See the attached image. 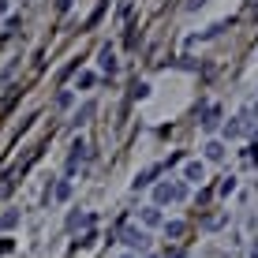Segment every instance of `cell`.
Returning <instances> with one entry per match:
<instances>
[{"label": "cell", "mask_w": 258, "mask_h": 258, "mask_svg": "<svg viewBox=\"0 0 258 258\" xmlns=\"http://www.w3.org/2000/svg\"><path fill=\"white\" fill-rule=\"evenodd\" d=\"M97 64H101V71L105 75H116V52H112L109 45L101 49V56H97Z\"/></svg>", "instance_id": "5b68a950"}, {"label": "cell", "mask_w": 258, "mask_h": 258, "mask_svg": "<svg viewBox=\"0 0 258 258\" xmlns=\"http://www.w3.org/2000/svg\"><path fill=\"white\" fill-rule=\"evenodd\" d=\"M165 236L168 239H180L183 236V221H165Z\"/></svg>", "instance_id": "4fadbf2b"}, {"label": "cell", "mask_w": 258, "mask_h": 258, "mask_svg": "<svg viewBox=\"0 0 258 258\" xmlns=\"http://www.w3.org/2000/svg\"><path fill=\"white\" fill-rule=\"evenodd\" d=\"M123 258H135V254H123Z\"/></svg>", "instance_id": "44dd1931"}, {"label": "cell", "mask_w": 258, "mask_h": 258, "mask_svg": "<svg viewBox=\"0 0 258 258\" xmlns=\"http://www.w3.org/2000/svg\"><path fill=\"white\" fill-rule=\"evenodd\" d=\"M90 116H94V105H83V109H79V120H75V123H86Z\"/></svg>", "instance_id": "9a60e30c"}, {"label": "cell", "mask_w": 258, "mask_h": 258, "mask_svg": "<svg viewBox=\"0 0 258 258\" xmlns=\"http://www.w3.org/2000/svg\"><path fill=\"white\" fill-rule=\"evenodd\" d=\"M135 97H139V101H142V97H150V83H139L135 86Z\"/></svg>", "instance_id": "e0dca14e"}, {"label": "cell", "mask_w": 258, "mask_h": 258, "mask_svg": "<svg viewBox=\"0 0 258 258\" xmlns=\"http://www.w3.org/2000/svg\"><path fill=\"white\" fill-rule=\"evenodd\" d=\"M52 199H56V202H68V199H71V180H60L56 191H52Z\"/></svg>", "instance_id": "7c38bea8"}, {"label": "cell", "mask_w": 258, "mask_h": 258, "mask_svg": "<svg viewBox=\"0 0 258 258\" xmlns=\"http://www.w3.org/2000/svg\"><path fill=\"white\" fill-rule=\"evenodd\" d=\"M123 243L131 247V251H146V243H150V236L142 232V228H123Z\"/></svg>", "instance_id": "7a4b0ae2"}, {"label": "cell", "mask_w": 258, "mask_h": 258, "mask_svg": "<svg viewBox=\"0 0 258 258\" xmlns=\"http://www.w3.org/2000/svg\"><path fill=\"white\" fill-rule=\"evenodd\" d=\"M83 161H86V146H83V142H75V146H71V157H68V172H75Z\"/></svg>", "instance_id": "ba28073f"}, {"label": "cell", "mask_w": 258, "mask_h": 258, "mask_svg": "<svg viewBox=\"0 0 258 258\" xmlns=\"http://www.w3.org/2000/svg\"><path fill=\"white\" fill-rule=\"evenodd\" d=\"M183 199H187V187H183V183H154V206L183 202Z\"/></svg>", "instance_id": "6da1fadb"}, {"label": "cell", "mask_w": 258, "mask_h": 258, "mask_svg": "<svg viewBox=\"0 0 258 258\" xmlns=\"http://www.w3.org/2000/svg\"><path fill=\"white\" fill-rule=\"evenodd\" d=\"M217 123H221V109H217V105H210L206 116H202V127H206V131H217Z\"/></svg>", "instance_id": "9c48e42d"}, {"label": "cell", "mask_w": 258, "mask_h": 258, "mask_svg": "<svg viewBox=\"0 0 258 258\" xmlns=\"http://www.w3.org/2000/svg\"><path fill=\"white\" fill-rule=\"evenodd\" d=\"M94 225V213H71L68 217V228H90Z\"/></svg>", "instance_id": "30bf717a"}, {"label": "cell", "mask_w": 258, "mask_h": 258, "mask_svg": "<svg viewBox=\"0 0 258 258\" xmlns=\"http://www.w3.org/2000/svg\"><path fill=\"white\" fill-rule=\"evenodd\" d=\"M0 15H8V0H0Z\"/></svg>", "instance_id": "ffe728a7"}, {"label": "cell", "mask_w": 258, "mask_h": 258, "mask_svg": "<svg viewBox=\"0 0 258 258\" xmlns=\"http://www.w3.org/2000/svg\"><path fill=\"white\" fill-rule=\"evenodd\" d=\"M202 150H206V161H225V142L210 139V142H206Z\"/></svg>", "instance_id": "52a82bcc"}, {"label": "cell", "mask_w": 258, "mask_h": 258, "mask_svg": "<svg viewBox=\"0 0 258 258\" xmlns=\"http://www.w3.org/2000/svg\"><path fill=\"white\" fill-rule=\"evenodd\" d=\"M183 180H187V183H202V180H206V168H202V161H187V168H183Z\"/></svg>", "instance_id": "3957f363"}, {"label": "cell", "mask_w": 258, "mask_h": 258, "mask_svg": "<svg viewBox=\"0 0 258 258\" xmlns=\"http://www.w3.org/2000/svg\"><path fill=\"white\" fill-rule=\"evenodd\" d=\"M202 4H206V0H187V12H199Z\"/></svg>", "instance_id": "d6986e66"}, {"label": "cell", "mask_w": 258, "mask_h": 258, "mask_svg": "<svg viewBox=\"0 0 258 258\" xmlns=\"http://www.w3.org/2000/svg\"><path fill=\"white\" fill-rule=\"evenodd\" d=\"M142 225H146V228H157V225H165V217H161V206H146V210H142Z\"/></svg>", "instance_id": "8992f818"}, {"label": "cell", "mask_w": 258, "mask_h": 258, "mask_svg": "<svg viewBox=\"0 0 258 258\" xmlns=\"http://www.w3.org/2000/svg\"><path fill=\"white\" fill-rule=\"evenodd\" d=\"M15 225H19V213H15V210L0 213V228H15Z\"/></svg>", "instance_id": "5bb4252c"}, {"label": "cell", "mask_w": 258, "mask_h": 258, "mask_svg": "<svg viewBox=\"0 0 258 258\" xmlns=\"http://www.w3.org/2000/svg\"><path fill=\"white\" fill-rule=\"evenodd\" d=\"M157 172H161V168H157V165H154V168H146V172H139V176H135V187H150Z\"/></svg>", "instance_id": "8fae6325"}, {"label": "cell", "mask_w": 258, "mask_h": 258, "mask_svg": "<svg viewBox=\"0 0 258 258\" xmlns=\"http://www.w3.org/2000/svg\"><path fill=\"white\" fill-rule=\"evenodd\" d=\"M79 86H83V90H90V86H94V75H90V71H83V75H79Z\"/></svg>", "instance_id": "2e32d148"}, {"label": "cell", "mask_w": 258, "mask_h": 258, "mask_svg": "<svg viewBox=\"0 0 258 258\" xmlns=\"http://www.w3.org/2000/svg\"><path fill=\"white\" fill-rule=\"evenodd\" d=\"M251 131V123H247V116H239L232 123H225V139H239V135H247Z\"/></svg>", "instance_id": "277c9868"}, {"label": "cell", "mask_w": 258, "mask_h": 258, "mask_svg": "<svg viewBox=\"0 0 258 258\" xmlns=\"http://www.w3.org/2000/svg\"><path fill=\"white\" fill-rule=\"evenodd\" d=\"M56 105H60V109H68V105H71V94H68V90L56 94Z\"/></svg>", "instance_id": "ac0fdd59"}]
</instances>
